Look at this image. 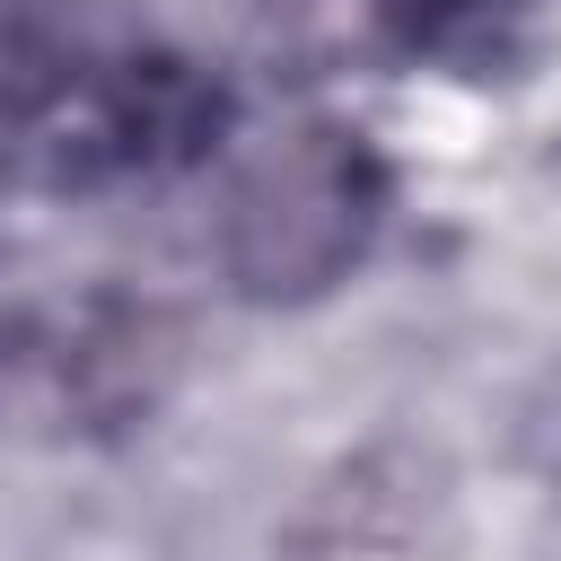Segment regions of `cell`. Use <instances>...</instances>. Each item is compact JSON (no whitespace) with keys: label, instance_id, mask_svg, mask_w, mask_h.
Segmentation results:
<instances>
[{"label":"cell","instance_id":"6da1fadb","mask_svg":"<svg viewBox=\"0 0 561 561\" xmlns=\"http://www.w3.org/2000/svg\"><path fill=\"white\" fill-rule=\"evenodd\" d=\"M403 26H421V35H447V26H473V18H491V9H508V0H386Z\"/></svg>","mask_w":561,"mask_h":561}]
</instances>
